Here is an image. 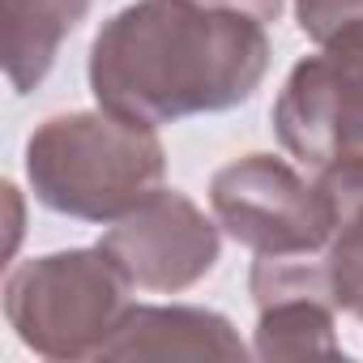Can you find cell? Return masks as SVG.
<instances>
[{
  "instance_id": "1",
  "label": "cell",
  "mask_w": 363,
  "mask_h": 363,
  "mask_svg": "<svg viewBox=\"0 0 363 363\" xmlns=\"http://www.w3.org/2000/svg\"><path fill=\"white\" fill-rule=\"evenodd\" d=\"M86 73L103 111L158 128L248 103L269 73V35L197 0H137L99 26Z\"/></svg>"
},
{
  "instance_id": "12",
  "label": "cell",
  "mask_w": 363,
  "mask_h": 363,
  "mask_svg": "<svg viewBox=\"0 0 363 363\" xmlns=\"http://www.w3.org/2000/svg\"><path fill=\"white\" fill-rule=\"evenodd\" d=\"M197 5H210V9H227V13H244V18H257V22H278L286 0H197Z\"/></svg>"
},
{
  "instance_id": "3",
  "label": "cell",
  "mask_w": 363,
  "mask_h": 363,
  "mask_svg": "<svg viewBox=\"0 0 363 363\" xmlns=\"http://www.w3.org/2000/svg\"><path fill=\"white\" fill-rule=\"evenodd\" d=\"M128 274L103 244L22 261L5 278L9 329L43 359H99L128 303Z\"/></svg>"
},
{
  "instance_id": "7",
  "label": "cell",
  "mask_w": 363,
  "mask_h": 363,
  "mask_svg": "<svg viewBox=\"0 0 363 363\" xmlns=\"http://www.w3.org/2000/svg\"><path fill=\"white\" fill-rule=\"evenodd\" d=\"M99 359H248V346L223 312L133 303Z\"/></svg>"
},
{
  "instance_id": "4",
  "label": "cell",
  "mask_w": 363,
  "mask_h": 363,
  "mask_svg": "<svg viewBox=\"0 0 363 363\" xmlns=\"http://www.w3.org/2000/svg\"><path fill=\"white\" fill-rule=\"evenodd\" d=\"M210 206L218 227L257 257L325 252L333 235V210L320 184H308L286 158L274 154H244L214 171Z\"/></svg>"
},
{
  "instance_id": "6",
  "label": "cell",
  "mask_w": 363,
  "mask_h": 363,
  "mask_svg": "<svg viewBox=\"0 0 363 363\" xmlns=\"http://www.w3.org/2000/svg\"><path fill=\"white\" fill-rule=\"evenodd\" d=\"M111 261L141 291H189L218 265V223L206 218L184 193L158 189L124 214L103 240Z\"/></svg>"
},
{
  "instance_id": "9",
  "label": "cell",
  "mask_w": 363,
  "mask_h": 363,
  "mask_svg": "<svg viewBox=\"0 0 363 363\" xmlns=\"http://www.w3.org/2000/svg\"><path fill=\"white\" fill-rule=\"evenodd\" d=\"M320 193L333 210V235L325 244V274L337 312L363 320V158L320 171Z\"/></svg>"
},
{
  "instance_id": "11",
  "label": "cell",
  "mask_w": 363,
  "mask_h": 363,
  "mask_svg": "<svg viewBox=\"0 0 363 363\" xmlns=\"http://www.w3.org/2000/svg\"><path fill=\"white\" fill-rule=\"evenodd\" d=\"M295 5V22L299 30L325 48L333 35L350 30V26H363V0H291Z\"/></svg>"
},
{
  "instance_id": "10",
  "label": "cell",
  "mask_w": 363,
  "mask_h": 363,
  "mask_svg": "<svg viewBox=\"0 0 363 363\" xmlns=\"http://www.w3.org/2000/svg\"><path fill=\"white\" fill-rule=\"evenodd\" d=\"M333 303L325 295L291 291L257 303V359H308V354H342L333 333Z\"/></svg>"
},
{
  "instance_id": "8",
  "label": "cell",
  "mask_w": 363,
  "mask_h": 363,
  "mask_svg": "<svg viewBox=\"0 0 363 363\" xmlns=\"http://www.w3.org/2000/svg\"><path fill=\"white\" fill-rule=\"evenodd\" d=\"M5 9V73L13 94H30L56 65L60 43L82 26L90 0H0Z\"/></svg>"
},
{
  "instance_id": "5",
  "label": "cell",
  "mask_w": 363,
  "mask_h": 363,
  "mask_svg": "<svg viewBox=\"0 0 363 363\" xmlns=\"http://www.w3.org/2000/svg\"><path fill=\"white\" fill-rule=\"evenodd\" d=\"M282 150L312 167L363 158V26L333 35L316 56L299 60L274 103Z\"/></svg>"
},
{
  "instance_id": "2",
  "label": "cell",
  "mask_w": 363,
  "mask_h": 363,
  "mask_svg": "<svg viewBox=\"0 0 363 363\" xmlns=\"http://www.w3.org/2000/svg\"><path fill=\"white\" fill-rule=\"evenodd\" d=\"M162 175L167 150L158 133L103 107L52 116L26 141L35 201L82 223H120L162 189Z\"/></svg>"
}]
</instances>
